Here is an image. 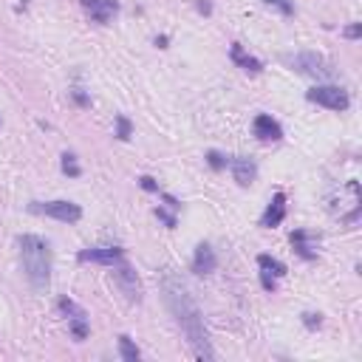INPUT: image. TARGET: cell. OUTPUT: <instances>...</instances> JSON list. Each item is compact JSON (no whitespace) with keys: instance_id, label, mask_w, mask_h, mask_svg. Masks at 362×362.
Masks as SVG:
<instances>
[{"instance_id":"cell-1","label":"cell","mask_w":362,"mask_h":362,"mask_svg":"<svg viewBox=\"0 0 362 362\" xmlns=\"http://www.w3.org/2000/svg\"><path fill=\"white\" fill-rule=\"evenodd\" d=\"M162 292H164L167 309L173 312V317L181 325V331H184V337H187L193 354L198 359H216V351H213V345H209V334H207L204 314H201L198 303L193 300L190 289L181 283V278H175L170 269L162 275Z\"/></svg>"},{"instance_id":"cell-2","label":"cell","mask_w":362,"mask_h":362,"mask_svg":"<svg viewBox=\"0 0 362 362\" xmlns=\"http://www.w3.org/2000/svg\"><path fill=\"white\" fill-rule=\"evenodd\" d=\"M20 260L26 280L35 292H46L51 283V249L40 235H20Z\"/></svg>"},{"instance_id":"cell-3","label":"cell","mask_w":362,"mask_h":362,"mask_svg":"<svg viewBox=\"0 0 362 362\" xmlns=\"http://www.w3.org/2000/svg\"><path fill=\"white\" fill-rule=\"evenodd\" d=\"M292 68H294L297 74H306V77L320 79V82L337 79V68L331 66L323 54H314V51H303V54L292 57Z\"/></svg>"},{"instance_id":"cell-4","label":"cell","mask_w":362,"mask_h":362,"mask_svg":"<svg viewBox=\"0 0 362 362\" xmlns=\"http://www.w3.org/2000/svg\"><path fill=\"white\" fill-rule=\"evenodd\" d=\"M28 209L37 216H48L57 221H66V224H77L82 218V209L74 201H32Z\"/></svg>"},{"instance_id":"cell-5","label":"cell","mask_w":362,"mask_h":362,"mask_svg":"<svg viewBox=\"0 0 362 362\" xmlns=\"http://www.w3.org/2000/svg\"><path fill=\"white\" fill-rule=\"evenodd\" d=\"M306 99L320 108H328V111H348V105H351L348 94L340 85H317L306 94Z\"/></svg>"},{"instance_id":"cell-6","label":"cell","mask_w":362,"mask_h":362,"mask_svg":"<svg viewBox=\"0 0 362 362\" xmlns=\"http://www.w3.org/2000/svg\"><path fill=\"white\" fill-rule=\"evenodd\" d=\"M113 280H116V286L122 289V294L131 300V303H139V300H142V280H139V275H136V272H133L125 260L116 263Z\"/></svg>"},{"instance_id":"cell-7","label":"cell","mask_w":362,"mask_h":362,"mask_svg":"<svg viewBox=\"0 0 362 362\" xmlns=\"http://www.w3.org/2000/svg\"><path fill=\"white\" fill-rule=\"evenodd\" d=\"M59 312H63V314L68 317L71 334H74L77 340H85V337H88V314H85V309H79V306L74 303V300L63 297V300H59Z\"/></svg>"},{"instance_id":"cell-8","label":"cell","mask_w":362,"mask_h":362,"mask_svg":"<svg viewBox=\"0 0 362 362\" xmlns=\"http://www.w3.org/2000/svg\"><path fill=\"white\" fill-rule=\"evenodd\" d=\"M82 9L88 12L90 20H97V23H111L119 15L116 0H82Z\"/></svg>"},{"instance_id":"cell-9","label":"cell","mask_w":362,"mask_h":362,"mask_svg":"<svg viewBox=\"0 0 362 362\" xmlns=\"http://www.w3.org/2000/svg\"><path fill=\"white\" fill-rule=\"evenodd\" d=\"M79 260L82 263H105V266H116L119 260H125L122 249L119 247H94V249H82L79 252Z\"/></svg>"},{"instance_id":"cell-10","label":"cell","mask_w":362,"mask_h":362,"mask_svg":"<svg viewBox=\"0 0 362 362\" xmlns=\"http://www.w3.org/2000/svg\"><path fill=\"white\" fill-rule=\"evenodd\" d=\"M252 131H255V136H258L260 142H278V139H283L280 122H278V119H272L269 113H258V116H255Z\"/></svg>"},{"instance_id":"cell-11","label":"cell","mask_w":362,"mask_h":362,"mask_svg":"<svg viewBox=\"0 0 362 362\" xmlns=\"http://www.w3.org/2000/svg\"><path fill=\"white\" fill-rule=\"evenodd\" d=\"M283 218H286V196H283V193H275V198L269 201V207L263 209V216H260V227L275 229V227L283 224Z\"/></svg>"},{"instance_id":"cell-12","label":"cell","mask_w":362,"mask_h":362,"mask_svg":"<svg viewBox=\"0 0 362 362\" xmlns=\"http://www.w3.org/2000/svg\"><path fill=\"white\" fill-rule=\"evenodd\" d=\"M216 269H218V258H216L213 247H209V244H198L196 255H193V272H196V275H213Z\"/></svg>"},{"instance_id":"cell-13","label":"cell","mask_w":362,"mask_h":362,"mask_svg":"<svg viewBox=\"0 0 362 362\" xmlns=\"http://www.w3.org/2000/svg\"><path fill=\"white\" fill-rule=\"evenodd\" d=\"M229 167H232V175H235V181H238L240 187H249L252 181H255V175H258L255 162L247 159V156H235V159L229 162Z\"/></svg>"},{"instance_id":"cell-14","label":"cell","mask_w":362,"mask_h":362,"mask_svg":"<svg viewBox=\"0 0 362 362\" xmlns=\"http://www.w3.org/2000/svg\"><path fill=\"white\" fill-rule=\"evenodd\" d=\"M314 244H317V238H314L312 232H306V229H297V232H292V247H294V252H297L300 258L314 260V258H317Z\"/></svg>"},{"instance_id":"cell-15","label":"cell","mask_w":362,"mask_h":362,"mask_svg":"<svg viewBox=\"0 0 362 362\" xmlns=\"http://www.w3.org/2000/svg\"><path fill=\"white\" fill-rule=\"evenodd\" d=\"M229 57H232V63H235V66H240V68L249 71V74H260V71H263V63H260V59L252 57V54H247L240 43H232Z\"/></svg>"},{"instance_id":"cell-16","label":"cell","mask_w":362,"mask_h":362,"mask_svg":"<svg viewBox=\"0 0 362 362\" xmlns=\"http://www.w3.org/2000/svg\"><path fill=\"white\" fill-rule=\"evenodd\" d=\"M258 266H260V272H266V275H272V278L286 275V263L278 260V258H272V255H258Z\"/></svg>"},{"instance_id":"cell-17","label":"cell","mask_w":362,"mask_h":362,"mask_svg":"<svg viewBox=\"0 0 362 362\" xmlns=\"http://www.w3.org/2000/svg\"><path fill=\"white\" fill-rule=\"evenodd\" d=\"M119 354H122V359L125 362H136L142 354H139V348L133 345V340L128 337V334H122V337H119Z\"/></svg>"},{"instance_id":"cell-18","label":"cell","mask_w":362,"mask_h":362,"mask_svg":"<svg viewBox=\"0 0 362 362\" xmlns=\"http://www.w3.org/2000/svg\"><path fill=\"white\" fill-rule=\"evenodd\" d=\"M63 173H66V175H74V178L82 173L79 164H77V156H74V153H66V156H63Z\"/></svg>"},{"instance_id":"cell-19","label":"cell","mask_w":362,"mask_h":362,"mask_svg":"<svg viewBox=\"0 0 362 362\" xmlns=\"http://www.w3.org/2000/svg\"><path fill=\"white\" fill-rule=\"evenodd\" d=\"M116 136L128 142L131 139V122H128V116H116Z\"/></svg>"},{"instance_id":"cell-20","label":"cell","mask_w":362,"mask_h":362,"mask_svg":"<svg viewBox=\"0 0 362 362\" xmlns=\"http://www.w3.org/2000/svg\"><path fill=\"white\" fill-rule=\"evenodd\" d=\"M207 162H209V167H216V170H224V167H227V156H221L218 150H209Z\"/></svg>"},{"instance_id":"cell-21","label":"cell","mask_w":362,"mask_h":362,"mask_svg":"<svg viewBox=\"0 0 362 362\" xmlns=\"http://www.w3.org/2000/svg\"><path fill=\"white\" fill-rule=\"evenodd\" d=\"M266 6H275V9H280L283 15H294V3H289V0H263Z\"/></svg>"},{"instance_id":"cell-22","label":"cell","mask_w":362,"mask_h":362,"mask_svg":"<svg viewBox=\"0 0 362 362\" xmlns=\"http://www.w3.org/2000/svg\"><path fill=\"white\" fill-rule=\"evenodd\" d=\"M139 184L147 190V193H159V184H156V178H150V175H142L139 178Z\"/></svg>"},{"instance_id":"cell-23","label":"cell","mask_w":362,"mask_h":362,"mask_svg":"<svg viewBox=\"0 0 362 362\" xmlns=\"http://www.w3.org/2000/svg\"><path fill=\"white\" fill-rule=\"evenodd\" d=\"M303 323H306L309 328H320L323 320H320V314H303Z\"/></svg>"},{"instance_id":"cell-24","label":"cell","mask_w":362,"mask_h":362,"mask_svg":"<svg viewBox=\"0 0 362 362\" xmlns=\"http://www.w3.org/2000/svg\"><path fill=\"white\" fill-rule=\"evenodd\" d=\"M156 216H159V218H162V221H164L167 227H175V216H170V213H164V209H162V207L156 209Z\"/></svg>"},{"instance_id":"cell-25","label":"cell","mask_w":362,"mask_h":362,"mask_svg":"<svg viewBox=\"0 0 362 362\" xmlns=\"http://www.w3.org/2000/svg\"><path fill=\"white\" fill-rule=\"evenodd\" d=\"M359 35H362V26H359V23H354V26L345 28V37H351V40H356Z\"/></svg>"},{"instance_id":"cell-26","label":"cell","mask_w":362,"mask_h":362,"mask_svg":"<svg viewBox=\"0 0 362 362\" xmlns=\"http://www.w3.org/2000/svg\"><path fill=\"white\" fill-rule=\"evenodd\" d=\"M198 12H204V15H209V12H213V6H209V3H207V0H198Z\"/></svg>"},{"instance_id":"cell-27","label":"cell","mask_w":362,"mask_h":362,"mask_svg":"<svg viewBox=\"0 0 362 362\" xmlns=\"http://www.w3.org/2000/svg\"><path fill=\"white\" fill-rule=\"evenodd\" d=\"M164 201H167V207H170V209H181V204H178L173 196H164Z\"/></svg>"}]
</instances>
